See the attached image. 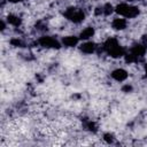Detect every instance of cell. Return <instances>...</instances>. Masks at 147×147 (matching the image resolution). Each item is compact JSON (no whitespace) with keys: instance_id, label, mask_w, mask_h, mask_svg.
<instances>
[{"instance_id":"6da1fadb","label":"cell","mask_w":147,"mask_h":147,"mask_svg":"<svg viewBox=\"0 0 147 147\" xmlns=\"http://www.w3.org/2000/svg\"><path fill=\"white\" fill-rule=\"evenodd\" d=\"M116 11L119 14V15H123L125 17H129V18H132V17H136L138 14H139V9L137 7H133V6H129V5H125V3H121L116 7Z\"/></svg>"},{"instance_id":"7a4b0ae2","label":"cell","mask_w":147,"mask_h":147,"mask_svg":"<svg viewBox=\"0 0 147 147\" xmlns=\"http://www.w3.org/2000/svg\"><path fill=\"white\" fill-rule=\"evenodd\" d=\"M64 16L67 18H69L70 21L75 22V23L82 22L84 20V17H85L84 13L82 10H79V9H76V8H68L65 10V13H64Z\"/></svg>"},{"instance_id":"3957f363","label":"cell","mask_w":147,"mask_h":147,"mask_svg":"<svg viewBox=\"0 0 147 147\" xmlns=\"http://www.w3.org/2000/svg\"><path fill=\"white\" fill-rule=\"evenodd\" d=\"M39 45L46 48H59L60 47V44L57 42V40H55L52 37H46V36L39 39Z\"/></svg>"},{"instance_id":"277c9868","label":"cell","mask_w":147,"mask_h":147,"mask_svg":"<svg viewBox=\"0 0 147 147\" xmlns=\"http://www.w3.org/2000/svg\"><path fill=\"white\" fill-rule=\"evenodd\" d=\"M111 77L117 82H123L127 78V72L124 69H116L111 72Z\"/></svg>"},{"instance_id":"5b68a950","label":"cell","mask_w":147,"mask_h":147,"mask_svg":"<svg viewBox=\"0 0 147 147\" xmlns=\"http://www.w3.org/2000/svg\"><path fill=\"white\" fill-rule=\"evenodd\" d=\"M131 53L134 54L137 57H142V56L145 55V53H146V47H145L144 45L137 44V45H134V46L131 48Z\"/></svg>"},{"instance_id":"8992f818","label":"cell","mask_w":147,"mask_h":147,"mask_svg":"<svg viewBox=\"0 0 147 147\" xmlns=\"http://www.w3.org/2000/svg\"><path fill=\"white\" fill-rule=\"evenodd\" d=\"M62 42L64 46L67 47H75L78 44V38L75 36H69V37H64L62 39Z\"/></svg>"},{"instance_id":"52a82bcc","label":"cell","mask_w":147,"mask_h":147,"mask_svg":"<svg viewBox=\"0 0 147 147\" xmlns=\"http://www.w3.org/2000/svg\"><path fill=\"white\" fill-rule=\"evenodd\" d=\"M117 45H118V41H117L116 38H108V39L105 41V44H103V49H105L106 52H109L110 49H113V48L116 47Z\"/></svg>"},{"instance_id":"ba28073f","label":"cell","mask_w":147,"mask_h":147,"mask_svg":"<svg viewBox=\"0 0 147 147\" xmlns=\"http://www.w3.org/2000/svg\"><path fill=\"white\" fill-rule=\"evenodd\" d=\"M111 25L115 30H123L126 28V21L124 18H115L113 21Z\"/></svg>"},{"instance_id":"9c48e42d","label":"cell","mask_w":147,"mask_h":147,"mask_svg":"<svg viewBox=\"0 0 147 147\" xmlns=\"http://www.w3.org/2000/svg\"><path fill=\"white\" fill-rule=\"evenodd\" d=\"M80 49H82V52H84V53H86V54H92V53L95 51V45H94L93 42L88 41V42L83 44V45L80 46Z\"/></svg>"},{"instance_id":"30bf717a","label":"cell","mask_w":147,"mask_h":147,"mask_svg":"<svg viewBox=\"0 0 147 147\" xmlns=\"http://www.w3.org/2000/svg\"><path fill=\"white\" fill-rule=\"evenodd\" d=\"M108 54H109L110 56H113V57H119V56L124 55V49H123L122 46L117 45L116 47H114L113 49H110V51L108 52Z\"/></svg>"},{"instance_id":"8fae6325","label":"cell","mask_w":147,"mask_h":147,"mask_svg":"<svg viewBox=\"0 0 147 147\" xmlns=\"http://www.w3.org/2000/svg\"><path fill=\"white\" fill-rule=\"evenodd\" d=\"M94 34V29L93 28H91V26H88V28H86V29H84L82 32H80V39H88V38H91L92 36Z\"/></svg>"},{"instance_id":"7c38bea8","label":"cell","mask_w":147,"mask_h":147,"mask_svg":"<svg viewBox=\"0 0 147 147\" xmlns=\"http://www.w3.org/2000/svg\"><path fill=\"white\" fill-rule=\"evenodd\" d=\"M7 21L9 24L14 25V26H20L21 25V18L16 15H8L7 16Z\"/></svg>"},{"instance_id":"4fadbf2b","label":"cell","mask_w":147,"mask_h":147,"mask_svg":"<svg viewBox=\"0 0 147 147\" xmlns=\"http://www.w3.org/2000/svg\"><path fill=\"white\" fill-rule=\"evenodd\" d=\"M139 60V57H137L134 54H132V53H130V54H126L125 55V61L126 62H129V63H132V62H137Z\"/></svg>"},{"instance_id":"5bb4252c","label":"cell","mask_w":147,"mask_h":147,"mask_svg":"<svg viewBox=\"0 0 147 147\" xmlns=\"http://www.w3.org/2000/svg\"><path fill=\"white\" fill-rule=\"evenodd\" d=\"M113 6L110 5V3H106L103 7H102V10H103V14L105 15H110L111 13H113Z\"/></svg>"},{"instance_id":"9a60e30c","label":"cell","mask_w":147,"mask_h":147,"mask_svg":"<svg viewBox=\"0 0 147 147\" xmlns=\"http://www.w3.org/2000/svg\"><path fill=\"white\" fill-rule=\"evenodd\" d=\"M10 44L13 46H16V47H22L23 46V42L20 40V39H11L10 40Z\"/></svg>"},{"instance_id":"2e32d148","label":"cell","mask_w":147,"mask_h":147,"mask_svg":"<svg viewBox=\"0 0 147 147\" xmlns=\"http://www.w3.org/2000/svg\"><path fill=\"white\" fill-rule=\"evenodd\" d=\"M86 129H87L88 131H93V132L96 131V126H95V124H94L93 122H88V123L86 124Z\"/></svg>"},{"instance_id":"e0dca14e","label":"cell","mask_w":147,"mask_h":147,"mask_svg":"<svg viewBox=\"0 0 147 147\" xmlns=\"http://www.w3.org/2000/svg\"><path fill=\"white\" fill-rule=\"evenodd\" d=\"M103 139H105V141L106 142H113V140H114V137H113V134H110V133H106L105 136H103Z\"/></svg>"},{"instance_id":"ac0fdd59","label":"cell","mask_w":147,"mask_h":147,"mask_svg":"<svg viewBox=\"0 0 147 147\" xmlns=\"http://www.w3.org/2000/svg\"><path fill=\"white\" fill-rule=\"evenodd\" d=\"M131 90H132V87H131L130 85H125V86H123V88H122L123 92H130Z\"/></svg>"},{"instance_id":"d6986e66","label":"cell","mask_w":147,"mask_h":147,"mask_svg":"<svg viewBox=\"0 0 147 147\" xmlns=\"http://www.w3.org/2000/svg\"><path fill=\"white\" fill-rule=\"evenodd\" d=\"M142 42H144V46L147 47V34L142 37Z\"/></svg>"},{"instance_id":"ffe728a7","label":"cell","mask_w":147,"mask_h":147,"mask_svg":"<svg viewBox=\"0 0 147 147\" xmlns=\"http://www.w3.org/2000/svg\"><path fill=\"white\" fill-rule=\"evenodd\" d=\"M9 2H13V3H16V2H21L22 0H8Z\"/></svg>"},{"instance_id":"44dd1931","label":"cell","mask_w":147,"mask_h":147,"mask_svg":"<svg viewBox=\"0 0 147 147\" xmlns=\"http://www.w3.org/2000/svg\"><path fill=\"white\" fill-rule=\"evenodd\" d=\"M145 72H146V76H147V64H145Z\"/></svg>"},{"instance_id":"7402d4cb","label":"cell","mask_w":147,"mask_h":147,"mask_svg":"<svg viewBox=\"0 0 147 147\" xmlns=\"http://www.w3.org/2000/svg\"><path fill=\"white\" fill-rule=\"evenodd\" d=\"M129 1H132V0H129Z\"/></svg>"}]
</instances>
